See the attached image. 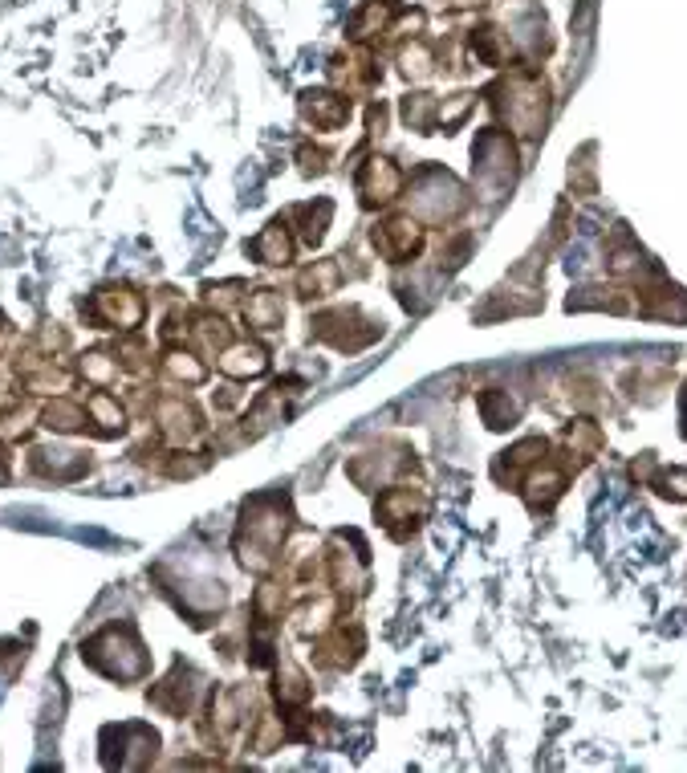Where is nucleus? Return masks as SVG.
Returning a JSON list of instances; mask_svg holds the SVG:
<instances>
[{"label":"nucleus","instance_id":"nucleus-1","mask_svg":"<svg viewBox=\"0 0 687 773\" xmlns=\"http://www.w3.org/2000/svg\"><path fill=\"white\" fill-rule=\"evenodd\" d=\"M289 529V513L281 497H257L244 505V521H240V538H236V554L244 570L265 574L285 542Z\"/></svg>","mask_w":687,"mask_h":773},{"label":"nucleus","instance_id":"nucleus-16","mask_svg":"<svg viewBox=\"0 0 687 773\" xmlns=\"http://www.w3.org/2000/svg\"><path fill=\"white\" fill-rule=\"evenodd\" d=\"M318 651H322V660H326V664H334V668H350V664L358 660V651H362V631H358V627H350V635H346V627H338V631H334V639H326Z\"/></svg>","mask_w":687,"mask_h":773},{"label":"nucleus","instance_id":"nucleus-20","mask_svg":"<svg viewBox=\"0 0 687 773\" xmlns=\"http://www.w3.org/2000/svg\"><path fill=\"white\" fill-rule=\"evenodd\" d=\"M480 411H484L488 428H513V420L521 415V407L509 403V395H501V391H484L480 395Z\"/></svg>","mask_w":687,"mask_h":773},{"label":"nucleus","instance_id":"nucleus-18","mask_svg":"<svg viewBox=\"0 0 687 773\" xmlns=\"http://www.w3.org/2000/svg\"><path fill=\"white\" fill-rule=\"evenodd\" d=\"M561 485H566V477H561L557 468H533V472H529V481H525V489H529V505H533V509L553 505V501L561 497Z\"/></svg>","mask_w":687,"mask_h":773},{"label":"nucleus","instance_id":"nucleus-32","mask_svg":"<svg viewBox=\"0 0 687 773\" xmlns=\"http://www.w3.org/2000/svg\"><path fill=\"white\" fill-rule=\"evenodd\" d=\"M0 477H5V452H0Z\"/></svg>","mask_w":687,"mask_h":773},{"label":"nucleus","instance_id":"nucleus-6","mask_svg":"<svg viewBox=\"0 0 687 773\" xmlns=\"http://www.w3.org/2000/svg\"><path fill=\"white\" fill-rule=\"evenodd\" d=\"M94 318L114 330H135L143 322V297L127 285H106L94 293Z\"/></svg>","mask_w":687,"mask_h":773},{"label":"nucleus","instance_id":"nucleus-11","mask_svg":"<svg viewBox=\"0 0 687 773\" xmlns=\"http://www.w3.org/2000/svg\"><path fill=\"white\" fill-rule=\"evenodd\" d=\"M265 367H269V354L257 342H236V346H224L220 354V371L228 379H257L265 375Z\"/></svg>","mask_w":687,"mask_h":773},{"label":"nucleus","instance_id":"nucleus-29","mask_svg":"<svg viewBox=\"0 0 687 773\" xmlns=\"http://www.w3.org/2000/svg\"><path fill=\"white\" fill-rule=\"evenodd\" d=\"M305 696H309L305 676H301L297 668H285V672L277 676V700H281V704H301Z\"/></svg>","mask_w":687,"mask_h":773},{"label":"nucleus","instance_id":"nucleus-23","mask_svg":"<svg viewBox=\"0 0 687 773\" xmlns=\"http://www.w3.org/2000/svg\"><path fill=\"white\" fill-rule=\"evenodd\" d=\"M33 464L41 472H49V477H74V472H82V456L78 452H61V448H41L33 452Z\"/></svg>","mask_w":687,"mask_h":773},{"label":"nucleus","instance_id":"nucleus-12","mask_svg":"<svg viewBox=\"0 0 687 773\" xmlns=\"http://www.w3.org/2000/svg\"><path fill=\"white\" fill-rule=\"evenodd\" d=\"M248 249H253V257L261 265H289V257H293V236H289L285 220H273Z\"/></svg>","mask_w":687,"mask_h":773},{"label":"nucleus","instance_id":"nucleus-22","mask_svg":"<svg viewBox=\"0 0 687 773\" xmlns=\"http://www.w3.org/2000/svg\"><path fill=\"white\" fill-rule=\"evenodd\" d=\"M435 118H440V106H435L431 94H407V98H403V123H407L411 131L435 127Z\"/></svg>","mask_w":687,"mask_h":773},{"label":"nucleus","instance_id":"nucleus-14","mask_svg":"<svg viewBox=\"0 0 687 773\" xmlns=\"http://www.w3.org/2000/svg\"><path fill=\"white\" fill-rule=\"evenodd\" d=\"M244 318H248V326L253 330H277L281 326V318H285V310H281V297L273 293V289H253L244 297Z\"/></svg>","mask_w":687,"mask_h":773},{"label":"nucleus","instance_id":"nucleus-31","mask_svg":"<svg viewBox=\"0 0 687 773\" xmlns=\"http://www.w3.org/2000/svg\"><path fill=\"white\" fill-rule=\"evenodd\" d=\"M301 163H305V171H326V151H301Z\"/></svg>","mask_w":687,"mask_h":773},{"label":"nucleus","instance_id":"nucleus-28","mask_svg":"<svg viewBox=\"0 0 687 773\" xmlns=\"http://www.w3.org/2000/svg\"><path fill=\"white\" fill-rule=\"evenodd\" d=\"M399 62H403V74L407 78H427L431 74V49L423 41H411L403 53H399Z\"/></svg>","mask_w":687,"mask_h":773},{"label":"nucleus","instance_id":"nucleus-5","mask_svg":"<svg viewBox=\"0 0 687 773\" xmlns=\"http://www.w3.org/2000/svg\"><path fill=\"white\" fill-rule=\"evenodd\" d=\"M370 241H374V249H379V257H387L391 265H403L423 249V228L411 216H391L383 224H374Z\"/></svg>","mask_w":687,"mask_h":773},{"label":"nucleus","instance_id":"nucleus-3","mask_svg":"<svg viewBox=\"0 0 687 773\" xmlns=\"http://www.w3.org/2000/svg\"><path fill=\"white\" fill-rule=\"evenodd\" d=\"M411 212L419 216V220H427V224H440V220H448V216H456L460 208H464V192H460V184L452 180L448 171H440V167H423L419 175H415V184H411Z\"/></svg>","mask_w":687,"mask_h":773},{"label":"nucleus","instance_id":"nucleus-15","mask_svg":"<svg viewBox=\"0 0 687 773\" xmlns=\"http://www.w3.org/2000/svg\"><path fill=\"white\" fill-rule=\"evenodd\" d=\"M338 285H342L338 261H314V265H309V269L297 277L301 297H330V293H338Z\"/></svg>","mask_w":687,"mask_h":773},{"label":"nucleus","instance_id":"nucleus-26","mask_svg":"<svg viewBox=\"0 0 687 773\" xmlns=\"http://www.w3.org/2000/svg\"><path fill=\"white\" fill-rule=\"evenodd\" d=\"M391 17V0H370V5L354 17V37H370V33H379Z\"/></svg>","mask_w":687,"mask_h":773},{"label":"nucleus","instance_id":"nucleus-13","mask_svg":"<svg viewBox=\"0 0 687 773\" xmlns=\"http://www.w3.org/2000/svg\"><path fill=\"white\" fill-rule=\"evenodd\" d=\"M159 424H163V432L171 440L187 444V440H196V432H200V415L187 407L183 399H163L159 403Z\"/></svg>","mask_w":687,"mask_h":773},{"label":"nucleus","instance_id":"nucleus-7","mask_svg":"<svg viewBox=\"0 0 687 773\" xmlns=\"http://www.w3.org/2000/svg\"><path fill=\"white\" fill-rule=\"evenodd\" d=\"M403 188V171L391 163V159H366L362 171H358V196L366 208H379V204H391Z\"/></svg>","mask_w":687,"mask_h":773},{"label":"nucleus","instance_id":"nucleus-2","mask_svg":"<svg viewBox=\"0 0 687 773\" xmlns=\"http://www.w3.org/2000/svg\"><path fill=\"white\" fill-rule=\"evenodd\" d=\"M82 656L114 680H139L147 672V651L131 627H106L102 635H94L86 643Z\"/></svg>","mask_w":687,"mask_h":773},{"label":"nucleus","instance_id":"nucleus-27","mask_svg":"<svg viewBox=\"0 0 687 773\" xmlns=\"http://www.w3.org/2000/svg\"><path fill=\"white\" fill-rule=\"evenodd\" d=\"M82 375L90 379V383H98V387H106L114 375H118V363L110 359V354H102V350H90L86 359H82Z\"/></svg>","mask_w":687,"mask_h":773},{"label":"nucleus","instance_id":"nucleus-9","mask_svg":"<svg viewBox=\"0 0 687 773\" xmlns=\"http://www.w3.org/2000/svg\"><path fill=\"white\" fill-rule=\"evenodd\" d=\"M423 509H427V497H423L419 489H411V485L387 489V493L379 497V505H374V513H379V521H383L391 533L411 529V525L423 517Z\"/></svg>","mask_w":687,"mask_h":773},{"label":"nucleus","instance_id":"nucleus-33","mask_svg":"<svg viewBox=\"0 0 687 773\" xmlns=\"http://www.w3.org/2000/svg\"><path fill=\"white\" fill-rule=\"evenodd\" d=\"M460 5H468V0H460Z\"/></svg>","mask_w":687,"mask_h":773},{"label":"nucleus","instance_id":"nucleus-19","mask_svg":"<svg viewBox=\"0 0 687 773\" xmlns=\"http://www.w3.org/2000/svg\"><path fill=\"white\" fill-rule=\"evenodd\" d=\"M45 428H53V432H78V428H86V407H78V403H70V399H53L49 407H45Z\"/></svg>","mask_w":687,"mask_h":773},{"label":"nucleus","instance_id":"nucleus-17","mask_svg":"<svg viewBox=\"0 0 687 773\" xmlns=\"http://www.w3.org/2000/svg\"><path fill=\"white\" fill-rule=\"evenodd\" d=\"M293 216H297V224H301V241H305V245H322L326 224H330V216H334V204H330V200L301 204Z\"/></svg>","mask_w":687,"mask_h":773},{"label":"nucleus","instance_id":"nucleus-25","mask_svg":"<svg viewBox=\"0 0 687 773\" xmlns=\"http://www.w3.org/2000/svg\"><path fill=\"white\" fill-rule=\"evenodd\" d=\"M334 611H338V603H334V599H318V603L301 607V611H297V631H301V635H318V631L330 623L326 615H334Z\"/></svg>","mask_w":687,"mask_h":773},{"label":"nucleus","instance_id":"nucleus-24","mask_svg":"<svg viewBox=\"0 0 687 773\" xmlns=\"http://www.w3.org/2000/svg\"><path fill=\"white\" fill-rule=\"evenodd\" d=\"M163 367H167L171 379H183V383H200L208 375V367L196 359V354H187V350H171Z\"/></svg>","mask_w":687,"mask_h":773},{"label":"nucleus","instance_id":"nucleus-10","mask_svg":"<svg viewBox=\"0 0 687 773\" xmlns=\"http://www.w3.org/2000/svg\"><path fill=\"white\" fill-rule=\"evenodd\" d=\"M301 118L318 131H338L350 118V102L338 90H305L301 94Z\"/></svg>","mask_w":687,"mask_h":773},{"label":"nucleus","instance_id":"nucleus-21","mask_svg":"<svg viewBox=\"0 0 687 773\" xmlns=\"http://www.w3.org/2000/svg\"><path fill=\"white\" fill-rule=\"evenodd\" d=\"M86 415H90L94 424H102L106 432H122V424H127V415H122L118 399H110L106 391H94V395L86 399Z\"/></svg>","mask_w":687,"mask_h":773},{"label":"nucleus","instance_id":"nucleus-8","mask_svg":"<svg viewBox=\"0 0 687 773\" xmlns=\"http://www.w3.org/2000/svg\"><path fill=\"white\" fill-rule=\"evenodd\" d=\"M472 159H476V180H480V184H488L492 175H496L501 184L513 180V163H517V155H513V143H509L501 131H484L480 143H476V151H472Z\"/></svg>","mask_w":687,"mask_h":773},{"label":"nucleus","instance_id":"nucleus-4","mask_svg":"<svg viewBox=\"0 0 687 773\" xmlns=\"http://www.w3.org/2000/svg\"><path fill=\"white\" fill-rule=\"evenodd\" d=\"M362 322H366V314H362L358 306H346V310H326V314H318V318H314V338L330 342L334 350L354 354V350L370 346L374 338L383 334L379 326H362Z\"/></svg>","mask_w":687,"mask_h":773},{"label":"nucleus","instance_id":"nucleus-30","mask_svg":"<svg viewBox=\"0 0 687 773\" xmlns=\"http://www.w3.org/2000/svg\"><path fill=\"white\" fill-rule=\"evenodd\" d=\"M659 493L663 497H675V501H687V468L663 472V477H659Z\"/></svg>","mask_w":687,"mask_h":773}]
</instances>
